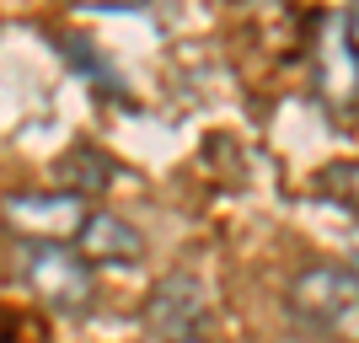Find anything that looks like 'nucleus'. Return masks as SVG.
I'll use <instances>...</instances> for the list:
<instances>
[{
  "label": "nucleus",
  "mask_w": 359,
  "mask_h": 343,
  "mask_svg": "<svg viewBox=\"0 0 359 343\" xmlns=\"http://www.w3.org/2000/svg\"><path fill=\"white\" fill-rule=\"evenodd\" d=\"M354 269L348 263H316L290 284V316L327 338H354Z\"/></svg>",
  "instance_id": "1"
},
{
  "label": "nucleus",
  "mask_w": 359,
  "mask_h": 343,
  "mask_svg": "<svg viewBox=\"0 0 359 343\" xmlns=\"http://www.w3.org/2000/svg\"><path fill=\"white\" fill-rule=\"evenodd\" d=\"M22 279L43 306L54 311H86L91 295H97V279H91V263L75 247L60 241H22Z\"/></svg>",
  "instance_id": "2"
},
{
  "label": "nucleus",
  "mask_w": 359,
  "mask_h": 343,
  "mask_svg": "<svg viewBox=\"0 0 359 343\" xmlns=\"http://www.w3.org/2000/svg\"><path fill=\"white\" fill-rule=\"evenodd\" d=\"M91 204L70 188L60 194H6L0 199V220L11 225L22 241H60V247H75L81 225H86Z\"/></svg>",
  "instance_id": "3"
},
{
  "label": "nucleus",
  "mask_w": 359,
  "mask_h": 343,
  "mask_svg": "<svg viewBox=\"0 0 359 343\" xmlns=\"http://www.w3.org/2000/svg\"><path fill=\"white\" fill-rule=\"evenodd\" d=\"M311 60H316V91L332 113H354L359 102V70H354V11H327L316 22V43H311Z\"/></svg>",
  "instance_id": "4"
},
{
  "label": "nucleus",
  "mask_w": 359,
  "mask_h": 343,
  "mask_svg": "<svg viewBox=\"0 0 359 343\" xmlns=\"http://www.w3.org/2000/svg\"><path fill=\"white\" fill-rule=\"evenodd\" d=\"M75 253L86 257V263H118V269H135L140 257H145V236H140L123 215L91 209L86 225H81V236H75Z\"/></svg>",
  "instance_id": "5"
},
{
  "label": "nucleus",
  "mask_w": 359,
  "mask_h": 343,
  "mask_svg": "<svg viewBox=\"0 0 359 343\" xmlns=\"http://www.w3.org/2000/svg\"><path fill=\"white\" fill-rule=\"evenodd\" d=\"M204 316V290L194 279H166L150 300V328L166 332V338H182V332H194V322Z\"/></svg>",
  "instance_id": "6"
},
{
  "label": "nucleus",
  "mask_w": 359,
  "mask_h": 343,
  "mask_svg": "<svg viewBox=\"0 0 359 343\" xmlns=\"http://www.w3.org/2000/svg\"><path fill=\"white\" fill-rule=\"evenodd\" d=\"M75 6H86V11H135L145 0H75Z\"/></svg>",
  "instance_id": "7"
},
{
  "label": "nucleus",
  "mask_w": 359,
  "mask_h": 343,
  "mask_svg": "<svg viewBox=\"0 0 359 343\" xmlns=\"http://www.w3.org/2000/svg\"><path fill=\"white\" fill-rule=\"evenodd\" d=\"M166 343H204L198 332H182V338H166Z\"/></svg>",
  "instance_id": "8"
}]
</instances>
